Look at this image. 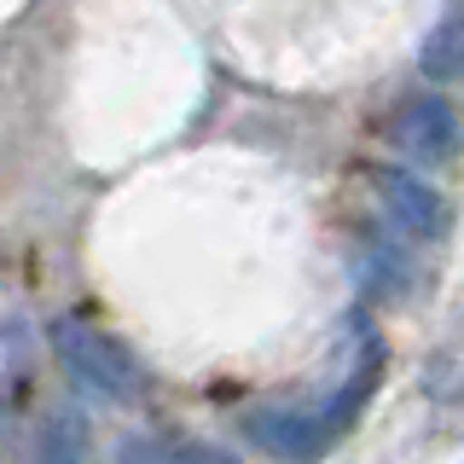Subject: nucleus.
Instances as JSON below:
<instances>
[{
    "label": "nucleus",
    "instance_id": "obj_1",
    "mask_svg": "<svg viewBox=\"0 0 464 464\" xmlns=\"http://www.w3.org/2000/svg\"><path fill=\"white\" fill-rule=\"evenodd\" d=\"M53 348H58V360H64V372L76 377L82 389H93L99 401L134 406V401L145 395L140 360L128 354V343L105 337V331L82 325V319H58V325H53Z\"/></svg>",
    "mask_w": 464,
    "mask_h": 464
},
{
    "label": "nucleus",
    "instance_id": "obj_3",
    "mask_svg": "<svg viewBox=\"0 0 464 464\" xmlns=\"http://www.w3.org/2000/svg\"><path fill=\"white\" fill-rule=\"evenodd\" d=\"M389 140H395L401 157H412V163H453L464 151V116L453 99H406L395 111V122H389Z\"/></svg>",
    "mask_w": 464,
    "mask_h": 464
},
{
    "label": "nucleus",
    "instance_id": "obj_5",
    "mask_svg": "<svg viewBox=\"0 0 464 464\" xmlns=\"http://www.w3.org/2000/svg\"><path fill=\"white\" fill-rule=\"evenodd\" d=\"M116 464H238V459L215 441H151V435H134V441L116 447Z\"/></svg>",
    "mask_w": 464,
    "mask_h": 464
},
{
    "label": "nucleus",
    "instance_id": "obj_4",
    "mask_svg": "<svg viewBox=\"0 0 464 464\" xmlns=\"http://www.w3.org/2000/svg\"><path fill=\"white\" fill-rule=\"evenodd\" d=\"M372 186H377L383 215L406 232V238L430 244V238L447 232V198L435 192L430 180H418V174H406V169H372Z\"/></svg>",
    "mask_w": 464,
    "mask_h": 464
},
{
    "label": "nucleus",
    "instance_id": "obj_2",
    "mask_svg": "<svg viewBox=\"0 0 464 464\" xmlns=\"http://www.w3.org/2000/svg\"><path fill=\"white\" fill-rule=\"evenodd\" d=\"M238 430L250 435V447H261L279 464H314L343 435V418L331 406H319V412H302V406H250Z\"/></svg>",
    "mask_w": 464,
    "mask_h": 464
}]
</instances>
